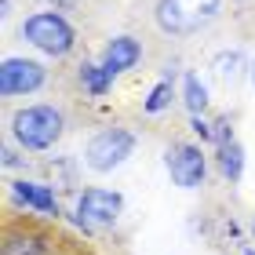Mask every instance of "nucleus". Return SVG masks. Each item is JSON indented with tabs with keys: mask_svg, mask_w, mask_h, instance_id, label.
Returning a JSON list of instances; mask_svg holds the SVG:
<instances>
[{
	"mask_svg": "<svg viewBox=\"0 0 255 255\" xmlns=\"http://www.w3.org/2000/svg\"><path fill=\"white\" fill-rule=\"evenodd\" d=\"M179 102L186 106L190 117H201V113H208V102H212V95H208V84L201 80V73H182V80H179Z\"/></svg>",
	"mask_w": 255,
	"mask_h": 255,
	"instance_id": "nucleus-12",
	"label": "nucleus"
},
{
	"mask_svg": "<svg viewBox=\"0 0 255 255\" xmlns=\"http://www.w3.org/2000/svg\"><path fill=\"white\" fill-rule=\"evenodd\" d=\"M124 215V193L110 186H84L73 197V223L88 234H106Z\"/></svg>",
	"mask_w": 255,
	"mask_h": 255,
	"instance_id": "nucleus-5",
	"label": "nucleus"
},
{
	"mask_svg": "<svg viewBox=\"0 0 255 255\" xmlns=\"http://www.w3.org/2000/svg\"><path fill=\"white\" fill-rule=\"evenodd\" d=\"M142 59H146V48H142V40H138V37H131V33H117V37H110L106 48H102V55H99L102 69H106L113 80L124 77V73H131V69H138Z\"/></svg>",
	"mask_w": 255,
	"mask_h": 255,
	"instance_id": "nucleus-9",
	"label": "nucleus"
},
{
	"mask_svg": "<svg viewBox=\"0 0 255 255\" xmlns=\"http://www.w3.org/2000/svg\"><path fill=\"white\" fill-rule=\"evenodd\" d=\"M252 237H255V215H252Z\"/></svg>",
	"mask_w": 255,
	"mask_h": 255,
	"instance_id": "nucleus-23",
	"label": "nucleus"
},
{
	"mask_svg": "<svg viewBox=\"0 0 255 255\" xmlns=\"http://www.w3.org/2000/svg\"><path fill=\"white\" fill-rule=\"evenodd\" d=\"M230 138H237L234 121H230V117H215V138H212V146H223V142H230Z\"/></svg>",
	"mask_w": 255,
	"mask_h": 255,
	"instance_id": "nucleus-17",
	"label": "nucleus"
},
{
	"mask_svg": "<svg viewBox=\"0 0 255 255\" xmlns=\"http://www.w3.org/2000/svg\"><path fill=\"white\" fill-rule=\"evenodd\" d=\"M164 171L168 179L175 182L179 190H201L204 179H208V153H204V142H171L164 149Z\"/></svg>",
	"mask_w": 255,
	"mask_h": 255,
	"instance_id": "nucleus-6",
	"label": "nucleus"
},
{
	"mask_svg": "<svg viewBox=\"0 0 255 255\" xmlns=\"http://www.w3.org/2000/svg\"><path fill=\"white\" fill-rule=\"evenodd\" d=\"M7 131H11V142H15L22 153H48L66 135V110L55 106V102L18 106L7 121Z\"/></svg>",
	"mask_w": 255,
	"mask_h": 255,
	"instance_id": "nucleus-1",
	"label": "nucleus"
},
{
	"mask_svg": "<svg viewBox=\"0 0 255 255\" xmlns=\"http://www.w3.org/2000/svg\"><path fill=\"white\" fill-rule=\"evenodd\" d=\"M135 146H138V135L131 131V128L106 124L84 142V157L80 160H84V168L95 171V175H113L117 168H124L128 160H131Z\"/></svg>",
	"mask_w": 255,
	"mask_h": 255,
	"instance_id": "nucleus-4",
	"label": "nucleus"
},
{
	"mask_svg": "<svg viewBox=\"0 0 255 255\" xmlns=\"http://www.w3.org/2000/svg\"><path fill=\"white\" fill-rule=\"evenodd\" d=\"M223 15V0H157L153 26L164 37H197L215 26Z\"/></svg>",
	"mask_w": 255,
	"mask_h": 255,
	"instance_id": "nucleus-3",
	"label": "nucleus"
},
{
	"mask_svg": "<svg viewBox=\"0 0 255 255\" xmlns=\"http://www.w3.org/2000/svg\"><path fill=\"white\" fill-rule=\"evenodd\" d=\"M0 15H4V18L11 15V0H0Z\"/></svg>",
	"mask_w": 255,
	"mask_h": 255,
	"instance_id": "nucleus-20",
	"label": "nucleus"
},
{
	"mask_svg": "<svg viewBox=\"0 0 255 255\" xmlns=\"http://www.w3.org/2000/svg\"><path fill=\"white\" fill-rule=\"evenodd\" d=\"M212 73L223 80L226 88H234L245 73H252V62L245 59V51H241V48H223V51L212 59Z\"/></svg>",
	"mask_w": 255,
	"mask_h": 255,
	"instance_id": "nucleus-11",
	"label": "nucleus"
},
{
	"mask_svg": "<svg viewBox=\"0 0 255 255\" xmlns=\"http://www.w3.org/2000/svg\"><path fill=\"white\" fill-rule=\"evenodd\" d=\"M4 255H48V241L33 230H7Z\"/></svg>",
	"mask_w": 255,
	"mask_h": 255,
	"instance_id": "nucleus-15",
	"label": "nucleus"
},
{
	"mask_svg": "<svg viewBox=\"0 0 255 255\" xmlns=\"http://www.w3.org/2000/svg\"><path fill=\"white\" fill-rule=\"evenodd\" d=\"M7 193H11V201H15V208H22V212H33V215H44V219H59L62 215L59 193H55L51 182L18 175V179L7 182Z\"/></svg>",
	"mask_w": 255,
	"mask_h": 255,
	"instance_id": "nucleus-8",
	"label": "nucleus"
},
{
	"mask_svg": "<svg viewBox=\"0 0 255 255\" xmlns=\"http://www.w3.org/2000/svg\"><path fill=\"white\" fill-rule=\"evenodd\" d=\"M29 157H22L15 146H4V168H26Z\"/></svg>",
	"mask_w": 255,
	"mask_h": 255,
	"instance_id": "nucleus-18",
	"label": "nucleus"
},
{
	"mask_svg": "<svg viewBox=\"0 0 255 255\" xmlns=\"http://www.w3.org/2000/svg\"><path fill=\"white\" fill-rule=\"evenodd\" d=\"M245 160H248V153H245V146H241V138H230V142L215 146V168L230 186H237V182L245 179Z\"/></svg>",
	"mask_w": 255,
	"mask_h": 255,
	"instance_id": "nucleus-10",
	"label": "nucleus"
},
{
	"mask_svg": "<svg viewBox=\"0 0 255 255\" xmlns=\"http://www.w3.org/2000/svg\"><path fill=\"white\" fill-rule=\"evenodd\" d=\"M18 37L29 44L37 55H44V59H55V62H62L69 59V55L77 51V26L69 22L62 11H33V15H26L18 22Z\"/></svg>",
	"mask_w": 255,
	"mask_h": 255,
	"instance_id": "nucleus-2",
	"label": "nucleus"
},
{
	"mask_svg": "<svg viewBox=\"0 0 255 255\" xmlns=\"http://www.w3.org/2000/svg\"><path fill=\"white\" fill-rule=\"evenodd\" d=\"M179 99V88H175V80L171 77H160L153 88H149V95L142 99V113L146 117H160V113H168L171 110V102Z\"/></svg>",
	"mask_w": 255,
	"mask_h": 255,
	"instance_id": "nucleus-14",
	"label": "nucleus"
},
{
	"mask_svg": "<svg viewBox=\"0 0 255 255\" xmlns=\"http://www.w3.org/2000/svg\"><path fill=\"white\" fill-rule=\"evenodd\" d=\"M190 131L201 138V142H212V138H215V121H208L204 113H201V117H190Z\"/></svg>",
	"mask_w": 255,
	"mask_h": 255,
	"instance_id": "nucleus-16",
	"label": "nucleus"
},
{
	"mask_svg": "<svg viewBox=\"0 0 255 255\" xmlns=\"http://www.w3.org/2000/svg\"><path fill=\"white\" fill-rule=\"evenodd\" d=\"M241 4H248V0H241Z\"/></svg>",
	"mask_w": 255,
	"mask_h": 255,
	"instance_id": "nucleus-24",
	"label": "nucleus"
},
{
	"mask_svg": "<svg viewBox=\"0 0 255 255\" xmlns=\"http://www.w3.org/2000/svg\"><path fill=\"white\" fill-rule=\"evenodd\" d=\"M44 4H48V7H55V11H62V7H73L77 0H44Z\"/></svg>",
	"mask_w": 255,
	"mask_h": 255,
	"instance_id": "nucleus-19",
	"label": "nucleus"
},
{
	"mask_svg": "<svg viewBox=\"0 0 255 255\" xmlns=\"http://www.w3.org/2000/svg\"><path fill=\"white\" fill-rule=\"evenodd\" d=\"M48 84V66L29 55H7L0 62V99H29Z\"/></svg>",
	"mask_w": 255,
	"mask_h": 255,
	"instance_id": "nucleus-7",
	"label": "nucleus"
},
{
	"mask_svg": "<svg viewBox=\"0 0 255 255\" xmlns=\"http://www.w3.org/2000/svg\"><path fill=\"white\" fill-rule=\"evenodd\" d=\"M248 80H252V84H255V59H252V73H248Z\"/></svg>",
	"mask_w": 255,
	"mask_h": 255,
	"instance_id": "nucleus-22",
	"label": "nucleus"
},
{
	"mask_svg": "<svg viewBox=\"0 0 255 255\" xmlns=\"http://www.w3.org/2000/svg\"><path fill=\"white\" fill-rule=\"evenodd\" d=\"M241 255H255V245H245V252H241Z\"/></svg>",
	"mask_w": 255,
	"mask_h": 255,
	"instance_id": "nucleus-21",
	"label": "nucleus"
},
{
	"mask_svg": "<svg viewBox=\"0 0 255 255\" xmlns=\"http://www.w3.org/2000/svg\"><path fill=\"white\" fill-rule=\"evenodd\" d=\"M77 84L84 88L88 99H106L113 91V77L102 69V62H80L77 66Z\"/></svg>",
	"mask_w": 255,
	"mask_h": 255,
	"instance_id": "nucleus-13",
	"label": "nucleus"
}]
</instances>
